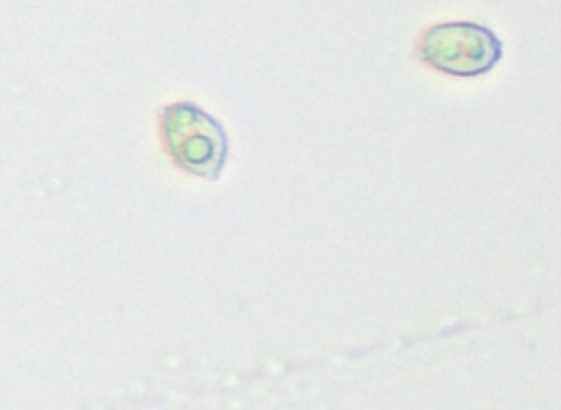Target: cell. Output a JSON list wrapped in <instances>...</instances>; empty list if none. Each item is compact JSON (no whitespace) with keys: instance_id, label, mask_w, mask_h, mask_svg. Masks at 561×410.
Returning a JSON list of instances; mask_svg holds the SVG:
<instances>
[{"instance_id":"1","label":"cell","mask_w":561,"mask_h":410,"mask_svg":"<svg viewBox=\"0 0 561 410\" xmlns=\"http://www.w3.org/2000/svg\"><path fill=\"white\" fill-rule=\"evenodd\" d=\"M160 129L171 160L182 171L204 180L221 175L230 140L215 116L191 101H175L162 110Z\"/></svg>"},{"instance_id":"2","label":"cell","mask_w":561,"mask_h":410,"mask_svg":"<svg viewBox=\"0 0 561 410\" xmlns=\"http://www.w3.org/2000/svg\"><path fill=\"white\" fill-rule=\"evenodd\" d=\"M419 59L454 77H478L495 68L504 55L502 39L476 22H443L419 39Z\"/></svg>"}]
</instances>
